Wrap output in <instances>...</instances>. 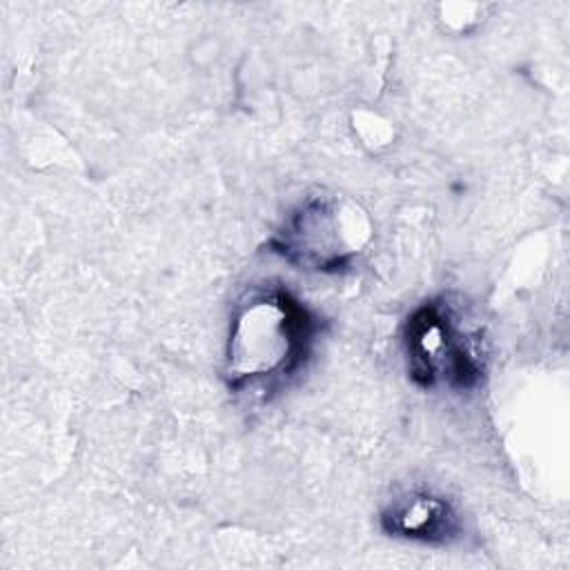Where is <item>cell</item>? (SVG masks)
Wrapping results in <instances>:
<instances>
[{"label": "cell", "instance_id": "cell-1", "mask_svg": "<svg viewBox=\"0 0 570 570\" xmlns=\"http://www.w3.org/2000/svg\"><path fill=\"white\" fill-rule=\"evenodd\" d=\"M318 332L321 318L292 292L276 285L249 289L236 303L229 323V390H278L307 363Z\"/></svg>", "mask_w": 570, "mask_h": 570}, {"label": "cell", "instance_id": "cell-2", "mask_svg": "<svg viewBox=\"0 0 570 570\" xmlns=\"http://www.w3.org/2000/svg\"><path fill=\"white\" fill-rule=\"evenodd\" d=\"M407 374L421 390L445 385L454 392L481 383L485 358L476 334L443 298H432L412 309L403 325Z\"/></svg>", "mask_w": 570, "mask_h": 570}, {"label": "cell", "instance_id": "cell-3", "mask_svg": "<svg viewBox=\"0 0 570 570\" xmlns=\"http://www.w3.org/2000/svg\"><path fill=\"white\" fill-rule=\"evenodd\" d=\"M372 236L365 212L343 196H312L269 238L274 254L309 272L336 274L352 265Z\"/></svg>", "mask_w": 570, "mask_h": 570}, {"label": "cell", "instance_id": "cell-4", "mask_svg": "<svg viewBox=\"0 0 570 570\" xmlns=\"http://www.w3.org/2000/svg\"><path fill=\"white\" fill-rule=\"evenodd\" d=\"M381 528L390 537L445 546L461 537L463 523L454 505L430 490H405L381 510Z\"/></svg>", "mask_w": 570, "mask_h": 570}]
</instances>
